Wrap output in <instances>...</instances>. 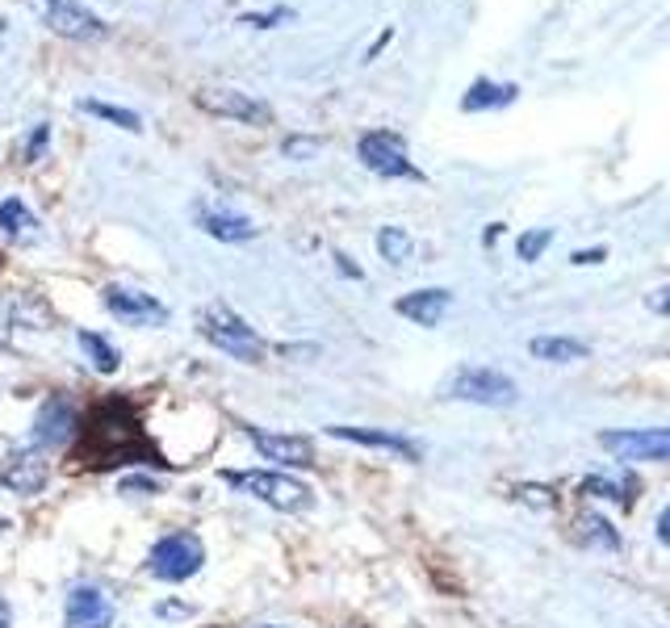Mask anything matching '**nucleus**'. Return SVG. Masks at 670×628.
<instances>
[{"label": "nucleus", "instance_id": "obj_1", "mask_svg": "<svg viewBox=\"0 0 670 628\" xmlns=\"http://www.w3.org/2000/svg\"><path fill=\"white\" fill-rule=\"evenodd\" d=\"M72 461L84 470H131V465H168L159 457V449L152 444V436L143 432V419L134 411L131 399L110 394V399H96L76 428V444H72Z\"/></svg>", "mask_w": 670, "mask_h": 628}, {"label": "nucleus", "instance_id": "obj_2", "mask_svg": "<svg viewBox=\"0 0 670 628\" xmlns=\"http://www.w3.org/2000/svg\"><path fill=\"white\" fill-rule=\"evenodd\" d=\"M197 331H202L223 357H230V361H239V364H260L268 352L265 340L256 336V327H251L248 319H239V315L223 302H210L197 310Z\"/></svg>", "mask_w": 670, "mask_h": 628}, {"label": "nucleus", "instance_id": "obj_3", "mask_svg": "<svg viewBox=\"0 0 670 628\" xmlns=\"http://www.w3.org/2000/svg\"><path fill=\"white\" fill-rule=\"evenodd\" d=\"M223 482L235 486L239 495H248V498H256V503L272 507V512H286V515L307 512L310 503H315L307 482H298V477H289V474H277V470H227Z\"/></svg>", "mask_w": 670, "mask_h": 628}, {"label": "nucleus", "instance_id": "obj_4", "mask_svg": "<svg viewBox=\"0 0 670 628\" xmlns=\"http://www.w3.org/2000/svg\"><path fill=\"white\" fill-rule=\"evenodd\" d=\"M202 566H206V545L189 528L159 536L147 553V574L159 583H189L193 574H202Z\"/></svg>", "mask_w": 670, "mask_h": 628}, {"label": "nucleus", "instance_id": "obj_5", "mask_svg": "<svg viewBox=\"0 0 670 628\" xmlns=\"http://www.w3.org/2000/svg\"><path fill=\"white\" fill-rule=\"evenodd\" d=\"M449 399L474 402V406H516L519 385L507 378V373H498V369L465 364V369H457L453 381H449Z\"/></svg>", "mask_w": 670, "mask_h": 628}, {"label": "nucleus", "instance_id": "obj_6", "mask_svg": "<svg viewBox=\"0 0 670 628\" xmlns=\"http://www.w3.org/2000/svg\"><path fill=\"white\" fill-rule=\"evenodd\" d=\"M357 155H361V164L373 172V176H385V181H423V172L415 168V164H411V155H406L402 134H394V131L361 134Z\"/></svg>", "mask_w": 670, "mask_h": 628}, {"label": "nucleus", "instance_id": "obj_7", "mask_svg": "<svg viewBox=\"0 0 670 628\" xmlns=\"http://www.w3.org/2000/svg\"><path fill=\"white\" fill-rule=\"evenodd\" d=\"M101 302L110 310V319L122 327H164L168 323V306L159 302L155 294H143V289L105 286Z\"/></svg>", "mask_w": 670, "mask_h": 628}, {"label": "nucleus", "instance_id": "obj_8", "mask_svg": "<svg viewBox=\"0 0 670 628\" xmlns=\"http://www.w3.org/2000/svg\"><path fill=\"white\" fill-rule=\"evenodd\" d=\"M76 428H80V411L72 406L68 394H51V399L39 406L34 415V449L42 453H55V449H68L76 440Z\"/></svg>", "mask_w": 670, "mask_h": 628}, {"label": "nucleus", "instance_id": "obj_9", "mask_svg": "<svg viewBox=\"0 0 670 628\" xmlns=\"http://www.w3.org/2000/svg\"><path fill=\"white\" fill-rule=\"evenodd\" d=\"M42 25L59 34V39H76V42H96L110 34V25L89 13L80 0H42Z\"/></svg>", "mask_w": 670, "mask_h": 628}, {"label": "nucleus", "instance_id": "obj_10", "mask_svg": "<svg viewBox=\"0 0 670 628\" xmlns=\"http://www.w3.org/2000/svg\"><path fill=\"white\" fill-rule=\"evenodd\" d=\"M47 482H51V461H47L42 449H18V453H9V457L0 461V486L9 495L18 498L42 495Z\"/></svg>", "mask_w": 670, "mask_h": 628}, {"label": "nucleus", "instance_id": "obj_11", "mask_svg": "<svg viewBox=\"0 0 670 628\" xmlns=\"http://www.w3.org/2000/svg\"><path fill=\"white\" fill-rule=\"evenodd\" d=\"M197 105L214 117H230V122H244V126H272V110L265 101H256L251 93L239 89H206L197 93Z\"/></svg>", "mask_w": 670, "mask_h": 628}, {"label": "nucleus", "instance_id": "obj_12", "mask_svg": "<svg viewBox=\"0 0 670 628\" xmlns=\"http://www.w3.org/2000/svg\"><path fill=\"white\" fill-rule=\"evenodd\" d=\"M248 440L265 461H277L286 470H310L315 465V440L298 436V432H265V428H248Z\"/></svg>", "mask_w": 670, "mask_h": 628}, {"label": "nucleus", "instance_id": "obj_13", "mask_svg": "<svg viewBox=\"0 0 670 628\" xmlns=\"http://www.w3.org/2000/svg\"><path fill=\"white\" fill-rule=\"evenodd\" d=\"M599 444L620 461H670V428H632V432H604Z\"/></svg>", "mask_w": 670, "mask_h": 628}, {"label": "nucleus", "instance_id": "obj_14", "mask_svg": "<svg viewBox=\"0 0 670 628\" xmlns=\"http://www.w3.org/2000/svg\"><path fill=\"white\" fill-rule=\"evenodd\" d=\"M63 628H114V604L101 587H72L63 604Z\"/></svg>", "mask_w": 670, "mask_h": 628}, {"label": "nucleus", "instance_id": "obj_15", "mask_svg": "<svg viewBox=\"0 0 670 628\" xmlns=\"http://www.w3.org/2000/svg\"><path fill=\"white\" fill-rule=\"evenodd\" d=\"M331 440H348V444H364V449H382V453H394V457L420 461V449L411 444L399 432H382V428H348V423H331L327 428Z\"/></svg>", "mask_w": 670, "mask_h": 628}, {"label": "nucleus", "instance_id": "obj_16", "mask_svg": "<svg viewBox=\"0 0 670 628\" xmlns=\"http://www.w3.org/2000/svg\"><path fill=\"white\" fill-rule=\"evenodd\" d=\"M449 306H453L449 289H415V294H402L399 302H394V310H399L402 319H411V323L436 327L449 315Z\"/></svg>", "mask_w": 670, "mask_h": 628}, {"label": "nucleus", "instance_id": "obj_17", "mask_svg": "<svg viewBox=\"0 0 670 628\" xmlns=\"http://www.w3.org/2000/svg\"><path fill=\"white\" fill-rule=\"evenodd\" d=\"M197 227L206 230L210 239H223V244H248L256 239V223L244 218V214H230V209H197Z\"/></svg>", "mask_w": 670, "mask_h": 628}, {"label": "nucleus", "instance_id": "obj_18", "mask_svg": "<svg viewBox=\"0 0 670 628\" xmlns=\"http://www.w3.org/2000/svg\"><path fill=\"white\" fill-rule=\"evenodd\" d=\"M516 84H495V80H474L470 93L461 96V110L465 114H482V110H498V105H512L516 101Z\"/></svg>", "mask_w": 670, "mask_h": 628}, {"label": "nucleus", "instance_id": "obj_19", "mask_svg": "<svg viewBox=\"0 0 670 628\" xmlns=\"http://www.w3.org/2000/svg\"><path fill=\"white\" fill-rule=\"evenodd\" d=\"M528 352H533L536 361L570 364V361H583L591 348L583 340H570V336H536V340H528Z\"/></svg>", "mask_w": 670, "mask_h": 628}, {"label": "nucleus", "instance_id": "obj_20", "mask_svg": "<svg viewBox=\"0 0 670 628\" xmlns=\"http://www.w3.org/2000/svg\"><path fill=\"white\" fill-rule=\"evenodd\" d=\"M0 235H9V239H39V218H34V209L25 206L21 197H4L0 202Z\"/></svg>", "mask_w": 670, "mask_h": 628}, {"label": "nucleus", "instance_id": "obj_21", "mask_svg": "<svg viewBox=\"0 0 670 628\" xmlns=\"http://www.w3.org/2000/svg\"><path fill=\"white\" fill-rule=\"evenodd\" d=\"M76 343H80V352L89 357V364H93L96 373H105V378H110V373H117L122 357H117V348L105 340L101 331H89V327H84V331H76Z\"/></svg>", "mask_w": 670, "mask_h": 628}, {"label": "nucleus", "instance_id": "obj_22", "mask_svg": "<svg viewBox=\"0 0 670 628\" xmlns=\"http://www.w3.org/2000/svg\"><path fill=\"white\" fill-rule=\"evenodd\" d=\"M76 110H80V114L101 117V122H110V126H117V131H131V134L143 131V117L134 114V110H122V105H110V101H96V96H84V101H76Z\"/></svg>", "mask_w": 670, "mask_h": 628}, {"label": "nucleus", "instance_id": "obj_23", "mask_svg": "<svg viewBox=\"0 0 670 628\" xmlns=\"http://www.w3.org/2000/svg\"><path fill=\"white\" fill-rule=\"evenodd\" d=\"M378 251H382L385 265H406L411 251H415V244H411V235L402 227H382L378 230Z\"/></svg>", "mask_w": 670, "mask_h": 628}, {"label": "nucleus", "instance_id": "obj_24", "mask_svg": "<svg viewBox=\"0 0 670 628\" xmlns=\"http://www.w3.org/2000/svg\"><path fill=\"white\" fill-rule=\"evenodd\" d=\"M554 244V230H528V235H519L516 244V256L524 260V265H533V260H540V251Z\"/></svg>", "mask_w": 670, "mask_h": 628}, {"label": "nucleus", "instance_id": "obj_25", "mask_svg": "<svg viewBox=\"0 0 670 628\" xmlns=\"http://www.w3.org/2000/svg\"><path fill=\"white\" fill-rule=\"evenodd\" d=\"M47 143H51V126L39 122L34 134H30V143H25V152H21V159H25V164H39L42 155H47Z\"/></svg>", "mask_w": 670, "mask_h": 628}, {"label": "nucleus", "instance_id": "obj_26", "mask_svg": "<svg viewBox=\"0 0 670 628\" xmlns=\"http://www.w3.org/2000/svg\"><path fill=\"white\" fill-rule=\"evenodd\" d=\"M583 524L591 528V536L599 541V545H604V549H616V545H620V536L612 533V524H608V519H599V515H587Z\"/></svg>", "mask_w": 670, "mask_h": 628}, {"label": "nucleus", "instance_id": "obj_27", "mask_svg": "<svg viewBox=\"0 0 670 628\" xmlns=\"http://www.w3.org/2000/svg\"><path fill=\"white\" fill-rule=\"evenodd\" d=\"M277 21H289V9H281V4H277V9H268V13H248V18H244V25H256V30H272Z\"/></svg>", "mask_w": 670, "mask_h": 628}, {"label": "nucleus", "instance_id": "obj_28", "mask_svg": "<svg viewBox=\"0 0 670 628\" xmlns=\"http://www.w3.org/2000/svg\"><path fill=\"white\" fill-rule=\"evenodd\" d=\"M117 486H122V491H138V495H164V486L152 482V477H122Z\"/></svg>", "mask_w": 670, "mask_h": 628}, {"label": "nucleus", "instance_id": "obj_29", "mask_svg": "<svg viewBox=\"0 0 670 628\" xmlns=\"http://www.w3.org/2000/svg\"><path fill=\"white\" fill-rule=\"evenodd\" d=\"M315 152H319V138H289L286 143V155H302V159H307V155Z\"/></svg>", "mask_w": 670, "mask_h": 628}, {"label": "nucleus", "instance_id": "obj_30", "mask_svg": "<svg viewBox=\"0 0 670 628\" xmlns=\"http://www.w3.org/2000/svg\"><path fill=\"white\" fill-rule=\"evenodd\" d=\"M599 260H608V251H604V248L578 251V256H575V265H599Z\"/></svg>", "mask_w": 670, "mask_h": 628}, {"label": "nucleus", "instance_id": "obj_31", "mask_svg": "<svg viewBox=\"0 0 670 628\" xmlns=\"http://www.w3.org/2000/svg\"><path fill=\"white\" fill-rule=\"evenodd\" d=\"M650 310H658V315H670V289H658V294H653Z\"/></svg>", "mask_w": 670, "mask_h": 628}, {"label": "nucleus", "instance_id": "obj_32", "mask_svg": "<svg viewBox=\"0 0 670 628\" xmlns=\"http://www.w3.org/2000/svg\"><path fill=\"white\" fill-rule=\"evenodd\" d=\"M336 265H340V272H344V277H357V281H361V268L348 265V256H340V251H336Z\"/></svg>", "mask_w": 670, "mask_h": 628}, {"label": "nucleus", "instance_id": "obj_33", "mask_svg": "<svg viewBox=\"0 0 670 628\" xmlns=\"http://www.w3.org/2000/svg\"><path fill=\"white\" fill-rule=\"evenodd\" d=\"M0 628H13V608H9V599H0Z\"/></svg>", "mask_w": 670, "mask_h": 628}, {"label": "nucleus", "instance_id": "obj_34", "mask_svg": "<svg viewBox=\"0 0 670 628\" xmlns=\"http://www.w3.org/2000/svg\"><path fill=\"white\" fill-rule=\"evenodd\" d=\"M658 536L670 545V512H662V519H658Z\"/></svg>", "mask_w": 670, "mask_h": 628}, {"label": "nucleus", "instance_id": "obj_35", "mask_svg": "<svg viewBox=\"0 0 670 628\" xmlns=\"http://www.w3.org/2000/svg\"><path fill=\"white\" fill-rule=\"evenodd\" d=\"M256 628H281V625H256Z\"/></svg>", "mask_w": 670, "mask_h": 628}, {"label": "nucleus", "instance_id": "obj_36", "mask_svg": "<svg viewBox=\"0 0 670 628\" xmlns=\"http://www.w3.org/2000/svg\"><path fill=\"white\" fill-rule=\"evenodd\" d=\"M214 628H218V625H214Z\"/></svg>", "mask_w": 670, "mask_h": 628}]
</instances>
